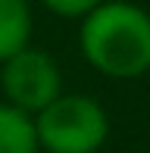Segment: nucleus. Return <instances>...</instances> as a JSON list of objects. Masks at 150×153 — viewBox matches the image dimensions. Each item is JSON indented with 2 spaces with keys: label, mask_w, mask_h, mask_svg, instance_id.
Returning a JSON list of instances; mask_svg holds the SVG:
<instances>
[{
  "label": "nucleus",
  "mask_w": 150,
  "mask_h": 153,
  "mask_svg": "<svg viewBox=\"0 0 150 153\" xmlns=\"http://www.w3.org/2000/svg\"><path fill=\"white\" fill-rule=\"evenodd\" d=\"M85 59L110 78H138L150 69V13L128 0H103L78 31Z\"/></svg>",
  "instance_id": "nucleus-1"
},
{
  "label": "nucleus",
  "mask_w": 150,
  "mask_h": 153,
  "mask_svg": "<svg viewBox=\"0 0 150 153\" xmlns=\"http://www.w3.org/2000/svg\"><path fill=\"white\" fill-rule=\"evenodd\" d=\"M38 147L50 153H97L110 134V119L94 97L59 94L35 119Z\"/></svg>",
  "instance_id": "nucleus-2"
},
{
  "label": "nucleus",
  "mask_w": 150,
  "mask_h": 153,
  "mask_svg": "<svg viewBox=\"0 0 150 153\" xmlns=\"http://www.w3.org/2000/svg\"><path fill=\"white\" fill-rule=\"evenodd\" d=\"M0 85L10 100V106L22 109V113H41L50 106L59 94H63V81H59L56 62L38 47H22L13 53L6 62H0Z\"/></svg>",
  "instance_id": "nucleus-3"
},
{
  "label": "nucleus",
  "mask_w": 150,
  "mask_h": 153,
  "mask_svg": "<svg viewBox=\"0 0 150 153\" xmlns=\"http://www.w3.org/2000/svg\"><path fill=\"white\" fill-rule=\"evenodd\" d=\"M31 10L28 0H0V62L28 47Z\"/></svg>",
  "instance_id": "nucleus-4"
},
{
  "label": "nucleus",
  "mask_w": 150,
  "mask_h": 153,
  "mask_svg": "<svg viewBox=\"0 0 150 153\" xmlns=\"http://www.w3.org/2000/svg\"><path fill=\"white\" fill-rule=\"evenodd\" d=\"M0 153H38L35 119L16 106H0Z\"/></svg>",
  "instance_id": "nucleus-5"
},
{
  "label": "nucleus",
  "mask_w": 150,
  "mask_h": 153,
  "mask_svg": "<svg viewBox=\"0 0 150 153\" xmlns=\"http://www.w3.org/2000/svg\"><path fill=\"white\" fill-rule=\"evenodd\" d=\"M50 13L56 16H66V19H78V16H88L94 6H100L103 0H41Z\"/></svg>",
  "instance_id": "nucleus-6"
}]
</instances>
